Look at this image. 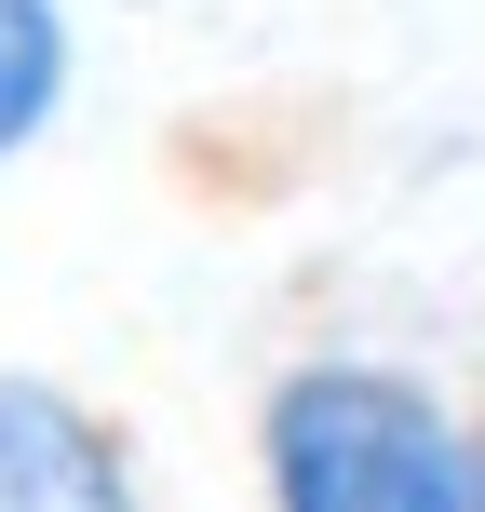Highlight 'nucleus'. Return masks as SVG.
<instances>
[{
    "mask_svg": "<svg viewBox=\"0 0 485 512\" xmlns=\"http://www.w3.org/2000/svg\"><path fill=\"white\" fill-rule=\"evenodd\" d=\"M270 512H485V418L391 351H297L256 391Z\"/></svg>",
    "mask_w": 485,
    "mask_h": 512,
    "instance_id": "1",
    "label": "nucleus"
},
{
    "mask_svg": "<svg viewBox=\"0 0 485 512\" xmlns=\"http://www.w3.org/2000/svg\"><path fill=\"white\" fill-rule=\"evenodd\" d=\"M0 512H149L135 432L54 364H0Z\"/></svg>",
    "mask_w": 485,
    "mask_h": 512,
    "instance_id": "2",
    "label": "nucleus"
},
{
    "mask_svg": "<svg viewBox=\"0 0 485 512\" xmlns=\"http://www.w3.org/2000/svg\"><path fill=\"white\" fill-rule=\"evenodd\" d=\"M81 95V14L68 0H0V162H27Z\"/></svg>",
    "mask_w": 485,
    "mask_h": 512,
    "instance_id": "3",
    "label": "nucleus"
}]
</instances>
